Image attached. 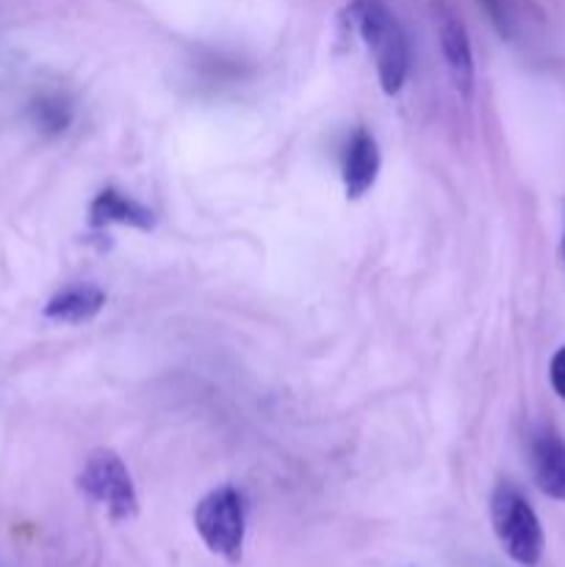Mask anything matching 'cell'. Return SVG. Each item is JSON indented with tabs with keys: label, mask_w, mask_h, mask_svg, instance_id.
I'll return each mask as SVG.
<instances>
[{
	"label": "cell",
	"mask_w": 565,
	"mask_h": 567,
	"mask_svg": "<svg viewBox=\"0 0 565 567\" xmlns=\"http://www.w3.org/2000/svg\"><path fill=\"white\" fill-rule=\"evenodd\" d=\"M491 524L499 546L521 567H537L546 548L543 526L524 493L510 482H499L491 493Z\"/></svg>",
	"instance_id": "cell-2"
},
{
	"label": "cell",
	"mask_w": 565,
	"mask_h": 567,
	"mask_svg": "<svg viewBox=\"0 0 565 567\" xmlns=\"http://www.w3.org/2000/svg\"><path fill=\"white\" fill-rule=\"evenodd\" d=\"M548 382H552L554 393L565 402V347H559L548 363Z\"/></svg>",
	"instance_id": "cell-11"
},
{
	"label": "cell",
	"mask_w": 565,
	"mask_h": 567,
	"mask_svg": "<svg viewBox=\"0 0 565 567\" xmlns=\"http://www.w3.org/2000/svg\"><path fill=\"white\" fill-rule=\"evenodd\" d=\"M341 172L343 192H347L349 199H360L377 183V175H380V150H377L374 136L363 131V127H358L347 142Z\"/></svg>",
	"instance_id": "cell-7"
},
{
	"label": "cell",
	"mask_w": 565,
	"mask_h": 567,
	"mask_svg": "<svg viewBox=\"0 0 565 567\" xmlns=\"http://www.w3.org/2000/svg\"><path fill=\"white\" fill-rule=\"evenodd\" d=\"M105 308V291L92 282L64 288L44 305V316L59 324H86Z\"/></svg>",
	"instance_id": "cell-8"
},
{
	"label": "cell",
	"mask_w": 565,
	"mask_h": 567,
	"mask_svg": "<svg viewBox=\"0 0 565 567\" xmlns=\"http://www.w3.org/2000/svg\"><path fill=\"white\" fill-rule=\"evenodd\" d=\"M530 468L543 496L565 502V441L548 426L530 437Z\"/></svg>",
	"instance_id": "cell-6"
},
{
	"label": "cell",
	"mask_w": 565,
	"mask_h": 567,
	"mask_svg": "<svg viewBox=\"0 0 565 567\" xmlns=\"http://www.w3.org/2000/svg\"><path fill=\"white\" fill-rule=\"evenodd\" d=\"M482 6L487 9V14H491V20L496 22L499 31H507V14H504V6L502 0H482Z\"/></svg>",
	"instance_id": "cell-12"
},
{
	"label": "cell",
	"mask_w": 565,
	"mask_h": 567,
	"mask_svg": "<svg viewBox=\"0 0 565 567\" xmlns=\"http://www.w3.org/2000/svg\"><path fill=\"white\" fill-rule=\"evenodd\" d=\"M89 219H92L94 227L127 225L138 227V230H150V227L155 225L153 210H150L147 205L138 203V199L122 194L120 188H103V192L92 199Z\"/></svg>",
	"instance_id": "cell-9"
},
{
	"label": "cell",
	"mask_w": 565,
	"mask_h": 567,
	"mask_svg": "<svg viewBox=\"0 0 565 567\" xmlns=\"http://www.w3.org/2000/svg\"><path fill=\"white\" fill-rule=\"evenodd\" d=\"M435 25L438 42H441V53L443 59H446L454 89H458L463 97H471V89H474V50H471L469 31H465L463 22L458 20V14L449 11L446 6L438 9Z\"/></svg>",
	"instance_id": "cell-5"
},
{
	"label": "cell",
	"mask_w": 565,
	"mask_h": 567,
	"mask_svg": "<svg viewBox=\"0 0 565 567\" xmlns=\"http://www.w3.org/2000/svg\"><path fill=\"white\" fill-rule=\"evenodd\" d=\"M349 25L358 31L374 59L377 78L386 94L402 92L410 75V42L402 22L382 0H352L347 9Z\"/></svg>",
	"instance_id": "cell-1"
},
{
	"label": "cell",
	"mask_w": 565,
	"mask_h": 567,
	"mask_svg": "<svg viewBox=\"0 0 565 567\" xmlns=\"http://www.w3.org/2000/svg\"><path fill=\"white\" fill-rule=\"evenodd\" d=\"M78 487L86 493L92 502L105 507V513L114 520H131L138 515L136 485L131 480V471L122 463V457L111 449H97L89 454Z\"/></svg>",
	"instance_id": "cell-4"
},
{
	"label": "cell",
	"mask_w": 565,
	"mask_h": 567,
	"mask_svg": "<svg viewBox=\"0 0 565 567\" xmlns=\"http://www.w3.org/2000/svg\"><path fill=\"white\" fill-rule=\"evenodd\" d=\"M31 120L39 131L44 133H61L72 122V105L59 94H48V97L33 100Z\"/></svg>",
	"instance_id": "cell-10"
},
{
	"label": "cell",
	"mask_w": 565,
	"mask_h": 567,
	"mask_svg": "<svg viewBox=\"0 0 565 567\" xmlns=\"http://www.w3.org/2000/svg\"><path fill=\"white\" fill-rule=\"evenodd\" d=\"M563 258H565V238H563Z\"/></svg>",
	"instance_id": "cell-13"
},
{
	"label": "cell",
	"mask_w": 565,
	"mask_h": 567,
	"mask_svg": "<svg viewBox=\"0 0 565 567\" xmlns=\"http://www.w3.org/2000/svg\"><path fill=\"white\" fill-rule=\"evenodd\" d=\"M194 529L210 554L225 563H238L247 535V509L242 493L230 485L205 493L194 507Z\"/></svg>",
	"instance_id": "cell-3"
}]
</instances>
